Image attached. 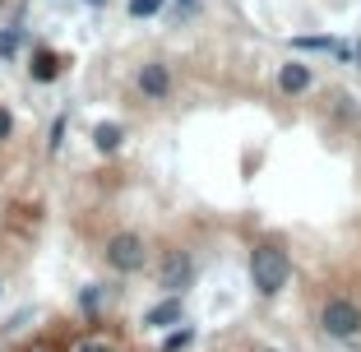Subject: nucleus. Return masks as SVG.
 I'll return each mask as SVG.
<instances>
[{
  "instance_id": "1",
  "label": "nucleus",
  "mask_w": 361,
  "mask_h": 352,
  "mask_svg": "<svg viewBox=\"0 0 361 352\" xmlns=\"http://www.w3.org/2000/svg\"><path fill=\"white\" fill-rule=\"evenodd\" d=\"M287 278H292V265L278 245H255L250 250V283H255L259 297H278L287 288Z\"/></svg>"
},
{
  "instance_id": "2",
  "label": "nucleus",
  "mask_w": 361,
  "mask_h": 352,
  "mask_svg": "<svg viewBox=\"0 0 361 352\" xmlns=\"http://www.w3.org/2000/svg\"><path fill=\"white\" fill-rule=\"evenodd\" d=\"M319 324L329 339H357L361 334V306L352 297H329L324 310H319Z\"/></svg>"
},
{
  "instance_id": "3",
  "label": "nucleus",
  "mask_w": 361,
  "mask_h": 352,
  "mask_svg": "<svg viewBox=\"0 0 361 352\" xmlns=\"http://www.w3.org/2000/svg\"><path fill=\"white\" fill-rule=\"evenodd\" d=\"M144 241H139L135 232H116L111 241H106V265L116 269V274H139L144 269Z\"/></svg>"
},
{
  "instance_id": "4",
  "label": "nucleus",
  "mask_w": 361,
  "mask_h": 352,
  "mask_svg": "<svg viewBox=\"0 0 361 352\" xmlns=\"http://www.w3.org/2000/svg\"><path fill=\"white\" fill-rule=\"evenodd\" d=\"M195 278V260L185 255V250H171L167 260H162V288L167 292H185Z\"/></svg>"
},
{
  "instance_id": "5",
  "label": "nucleus",
  "mask_w": 361,
  "mask_h": 352,
  "mask_svg": "<svg viewBox=\"0 0 361 352\" xmlns=\"http://www.w3.org/2000/svg\"><path fill=\"white\" fill-rule=\"evenodd\" d=\"M139 93L144 97H167L171 93V75L162 61H149L144 70H139Z\"/></svg>"
},
{
  "instance_id": "6",
  "label": "nucleus",
  "mask_w": 361,
  "mask_h": 352,
  "mask_svg": "<svg viewBox=\"0 0 361 352\" xmlns=\"http://www.w3.org/2000/svg\"><path fill=\"white\" fill-rule=\"evenodd\" d=\"M144 324L149 329H167V324H180V297L171 292L167 301H158L153 310H144Z\"/></svg>"
},
{
  "instance_id": "7",
  "label": "nucleus",
  "mask_w": 361,
  "mask_h": 352,
  "mask_svg": "<svg viewBox=\"0 0 361 352\" xmlns=\"http://www.w3.org/2000/svg\"><path fill=\"white\" fill-rule=\"evenodd\" d=\"M28 75L37 79V84H51V79L61 75V56H56V51H47V47H37V51H32Z\"/></svg>"
},
{
  "instance_id": "8",
  "label": "nucleus",
  "mask_w": 361,
  "mask_h": 352,
  "mask_svg": "<svg viewBox=\"0 0 361 352\" xmlns=\"http://www.w3.org/2000/svg\"><path fill=\"white\" fill-rule=\"evenodd\" d=\"M278 88H283V93H306L310 88V70L301 61H287L283 70H278Z\"/></svg>"
},
{
  "instance_id": "9",
  "label": "nucleus",
  "mask_w": 361,
  "mask_h": 352,
  "mask_svg": "<svg viewBox=\"0 0 361 352\" xmlns=\"http://www.w3.org/2000/svg\"><path fill=\"white\" fill-rule=\"evenodd\" d=\"M121 139H126V130H121L116 121H102V126H93V144H97V153H116V149H121Z\"/></svg>"
},
{
  "instance_id": "10",
  "label": "nucleus",
  "mask_w": 361,
  "mask_h": 352,
  "mask_svg": "<svg viewBox=\"0 0 361 352\" xmlns=\"http://www.w3.org/2000/svg\"><path fill=\"white\" fill-rule=\"evenodd\" d=\"M195 343V329H171L167 339H162V352H185Z\"/></svg>"
},
{
  "instance_id": "11",
  "label": "nucleus",
  "mask_w": 361,
  "mask_h": 352,
  "mask_svg": "<svg viewBox=\"0 0 361 352\" xmlns=\"http://www.w3.org/2000/svg\"><path fill=\"white\" fill-rule=\"evenodd\" d=\"M102 301H106V288H84V297H79V306H84V315H97V310H102Z\"/></svg>"
},
{
  "instance_id": "12",
  "label": "nucleus",
  "mask_w": 361,
  "mask_h": 352,
  "mask_svg": "<svg viewBox=\"0 0 361 352\" xmlns=\"http://www.w3.org/2000/svg\"><path fill=\"white\" fill-rule=\"evenodd\" d=\"M297 51H338V42H334V37H297Z\"/></svg>"
},
{
  "instance_id": "13",
  "label": "nucleus",
  "mask_w": 361,
  "mask_h": 352,
  "mask_svg": "<svg viewBox=\"0 0 361 352\" xmlns=\"http://www.w3.org/2000/svg\"><path fill=\"white\" fill-rule=\"evenodd\" d=\"M162 10V0H130V19H153Z\"/></svg>"
},
{
  "instance_id": "14",
  "label": "nucleus",
  "mask_w": 361,
  "mask_h": 352,
  "mask_svg": "<svg viewBox=\"0 0 361 352\" xmlns=\"http://www.w3.org/2000/svg\"><path fill=\"white\" fill-rule=\"evenodd\" d=\"M70 352H116V348H111L106 339H84V343H75Z\"/></svg>"
},
{
  "instance_id": "15",
  "label": "nucleus",
  "mask_w": 361,
  "mask_h": 352,
  "mask_svg": "<svg viewBox=\"0 0 361 352\" xmlns=\"http://www.w3.org/2000/svg\"><path fill=\"white\" fill-rule=\"evenodd\" d=\"M19 51V32H0V56H14Z\"/></svg>"
},
{
  "instance_id": "16",
  "label": "nucleus",
  "mask_w": 361,
  "mask_h": 352,
  "mask_svg": "<svg viewBox=\"0 0 361 352\" xmlns=\"http://www.w3.org/2000/svg\"><path fill=\"white\" fill-rule=\"evenodd\" d=\"M10 135H14V116L0 107V139H10Z\"/></svg>"
},
{
  "instance_id": "17",
  "label": "nucleus",
  "mask_w": 361,
  "mask_h": 352,
  "mask_svg": "<svg viewBox=\"0 0 361 352\" xmlns=\"http://www.w3.org/2000/svg\"><path fill=\"white\" fill-rule=\"evenodd\" d=\"M61 135H65V116H56V126H51V149H61Z\"/></svg>"
},
{
  "instance_id": "18",
  "label": "nucleus",
  "mask_w": 361,
  "mask_h": 352,
  "mask_svg": "<svg viewBox=\"0 0 361 352\" xmlns=\"http://www.w3.org/2000/svg\"><path fill=\"white\" fill-rule=\"evenodd\" d=\"M357 70H361V47H357Z\"/></svg>"
},
{
  "instance_id": "19",
  "label": "nucleus",
  "mask_w": 361,
  "mask_h": 352,
  "mask_svg": "<svg viewBox=\"0 0 361 352\" xmlns=\"http://www.w3.org/2000/svg\"><path fill=\"white\" fill-rule=\"evenodd\" d=\"M88 5H106V0H88Z\"/></svg>"
},
{
  "instance_id": "20",
  "label": "nucleus",
  "mask_w": 361,
  "mask_h": 352,
  "mask_svg": "<svg viewBox=\"0 0 361 352\" xmlns=\"http://www.w3.org/2000/svg\"><path fill=\"white\" fill-rule=\"evenodd\" d=\"M180 5H195V0H180Z\"/></svg>"
},
{
  "instance_id": "21",
  "label": "nucleus",
  "mask_w": 361,
  "mask_h": 352,
  "mask_svg": "<svg viewBox=\"0 0 361 352\" xmlns=\"http://www.w3.org/2000/svg\"><path fill=\"white\" fill-rule=\"evenodd\" d=\"M0 292H5V288H0Z\"/></svg>"
}]
</instances>
